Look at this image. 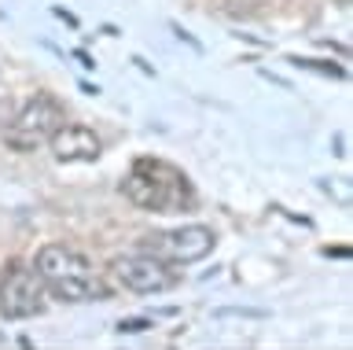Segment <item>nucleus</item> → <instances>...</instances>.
Here are the masks:
<instances>
[{"label": "nucleus", "mask_w": 353, "mask_h": 350, "mask_svg": "<svg viewBox=\"0 0 353 350\" xmlns=\"http://www.w3.org/2000/svg\"><path fill=\"white\" fill-rule=\"evenodd\" d=\"M214 247H217V233L210 225H181V229L143 236L137 251H148V255L170 262V266H192V262H203L206 255H214Z\"/></svg>", "instance_id": "nucleus-4"}, {"label": "nucleus", "mask_w": 353, "mask_h": 350, "mask_svg": "<svg viewBox=\"0 0 353 350\" xmlns=\"http://www.w3.org/2000/svg\"><path fill=\"white\" fill-rule=\"evenodd\" d=\"M291 63L305 70H316V74H327V78H346V70L335 67V63H320V59H291Z\"/></svg>", "instance_id": "nucleus-8"}, {"label": "nucleus", "mask_w": 353, "mask_h": 350, "mask_svg": "<svg viewBox=\"0 0 353 350\" xmlns=\"http://www.w3.org/2000/svg\"><path fill=\"white\" fill-rule=\"evenodd\" d=\"M63 122H66L63 104L55 100L52 93H37V96H30V100L22 104V111L15 118H11L4 140H8L11 151H37L41 144H48V137Z\"/></svg>", "instance_id": "nucleus-3"}, {"label": "nucleus", "mask_w": 353, "mask_h": 350, "mask_svg": "<svg viewBox=\"0 0 353 350\" xmlns=\"http://www.w3.org/2000/svg\"><path fill=\"white\" fill-rule=\"evenodd\" d=\"M110 273H114V280L121 288L137 291V295H162L176 288V269L170 262L148 255V251H132V255H118L110 258Z\"/></svg>", "instance_id": "nucleus-6"}, {"label": "nucleus", "mask_w": 353, "mask_h": 350, "mask_svg": "<svg viewBox=\"0 0 353 350\" xmlns=\"http://www.w3.org/2000/svg\"><path fill=\"white\" fill-rule=\"evenodd\" d=\"M44 310V284L37 269L11 258L0 277V317L4 321H30Z\"/></svg>", "instance_id": "nucleus-5"}, {"label": "nucleus", "mask_w": 353, "mask_h": 350, "mask_svg": "<svg viewBox=\"0 0 353 350\" xmlns=\"http://www.w3.org/2000/svg\"><path fill=\"white\" fill-rule=\"evenodd\" d=\"M121 192L132 206L151 214H184L195 206V188L188 173L165 159H137L121 177Z\"/></svg>", "instance_id": "nucleus-1"}, {"label": "nucleus", "mask_w": 353, "mask_h": 350, "mask_svg": "<svg viewBox=\"0 0 353 350\" xmlns=\"http://www.w3.org/2000/svg\"><path fill=\"white\" fill-rule=\"evenodd\" d=\"M48 148L59 162H96L99 155H103L99 137L88 126H74V122H63L59 129H55V133L48 137Z\"/></svg>", "instance_id": "nucleus-7"}, {"label": "nucleus", "mask_w": 353, "mask_h": 350, "mask_svg": "<svg viewBox=\"0 0 353 350\" xmlns=\"http://www.w3.org/2000/svg\"><path fill=\"white\" fill-rule=\"evenodd\" d=\"M148 328H151V317H121L118 321V332H132V336L148 332Z\"/></svg>", "instance_id": "nucleus-9"}, {"label": "nucleus", "mask_w": 353, "mask_h": 350, "mask_svg": "<svg viewBox=\"0 0 353 350\" xmlns=\"http://www.w3.org/2000/svg\"><path fill=\"white\" fill-rule=\"evenodd\" d=\"M33 269H37L44 291H52L59 302L107 299V284L96 277L92 262L66 244H44L33 258Z\"/></svg>", "instance_id": "nucleus-2"}]
</instances>
